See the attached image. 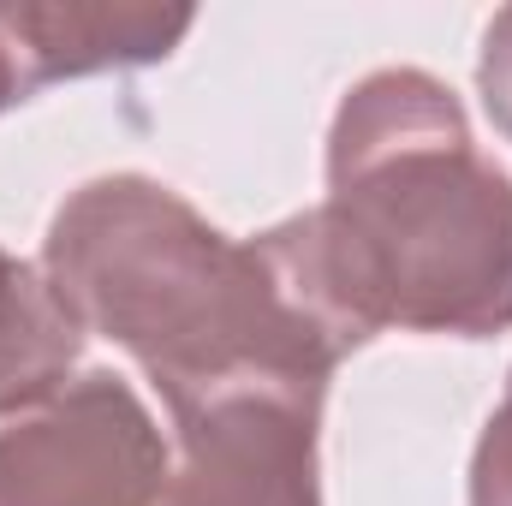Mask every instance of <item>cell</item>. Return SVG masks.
Returning <instances> with one entry per match:
<instances>
[{
  "mask_svg": "<svg viewBox=\"0 0 512 506\" xmlns=\"http://www.w3.org/2000/svg\"><path fill=\"white\" fill-rule=\"evenodd\" d=\"M316 387L245 381L173 411L179 465L161 506H322Z\"/></svg>",
  "mask_w": 512,
  "mask_h": 506,
  "instance_id": "277c9868",
  "label": "cell"
},
{
  "mask_svg": "<svg viewBox=\"0 0 512 506\" xmlns=\"http://www.w3.org/2000/svg\"><path fill=\"white\" fill-rule=\"evenodd\" d=\"M84 352L78 316L60 304L42 268L0 251V417L48 405Z\"/></svg>",
  "mask_w": 512,
  "mask_h": 506,
  "instance_id": "8992f818",
  "label": "cell"
},
{
  "mask_svg": "<svg viewBox=\"0 0 512 506\" xmlns=\"http://www.w3.org/2000/svg\"><path fill=\"white\" fill-rule=\"evenodd\" d=\"M173 453L114 370L66 381L0 429V506H161Z\"/></svg>",
  "mask_w": 512,
  "mask_h": 506,
  "instance_id": "3957f363",
  "label": "cell"
},
{
  "mask_svg": "<svg viewBox=\"0 0 512 506\" xmlns=\"http://www.w3.org/2000/svg\"><path fill=\"white\" fill-rule=\"evenodd\" d=\"M18 48L30 60L36 90L60 78H90V72H126V66H155L167 60L197 12L173 6H6Z\"/></svg>",
  "mask_w": 512,
  "mask_h": 506,
  "instance_id": "5b68a950",
  "label": "cell"
},
{
  "mask_svg": "<svg viewBox=\"0 0 512 506\" xmlns=\"http://www.w3.org/2000/svg\"><path fill=\"white\" fill-rule=\"evenodd\" d=\"M471 506H512V376L471 453Z\"/></svg>",
  "mask_w": 512,
  "mask_h": 506,
  "instance_id": "52a82bcc",
  "label": "cell"
},
{
  "mask_svg": "<svg viewBox=\"0 0 512 506\" xmlns=\"http://www.w3.org/2000/svg\"><path fill=\"white\" fill-rule=\"evenodd\" d=\"M30 96H36V78H30V60L18 48V30H12V18L0 6V114L18 108V102H30Z\"/></svg>",
  "mask_w": 512,
  "mask_h": 506,
  "instance_id": "9c48e42d",
  "label": "cell"
},
{
  "mask_svg": "<svg viewBox=\"0 0 512 506\" xmlns=\"http://www.w3.org/2000/svg\"><path fill=\"white\" fill-rule=\"evenodd\" d=\"M477 90L495 131L512 143V6H501L483 30V54H477Z\"/></svg>",
  "mask_w": 512,
  "mask_h": 506,
  "instance_id": "ba28073f",
  "label": "cell"
},
{
  "mask_svg": "<svg viewBox=\"0 0 512 506\" xmlns=\"http://www.w3.org/2000/svg\"><path fill=\"white\" fill-rule=\"evenodd\" d=\"M42 274L84 334L155 381L167 417L245 381L328 393L346 364L262 239H227L143 173L78 185L48 221Z\"/></svg>",
  "mask_w": 512,
  "mask_h": 506,
  "instance_id": "7a4b0ae2",
  "label": "cell"
},
{
  "mask_svg": "<svg viewBox=\"0 0 512 506\" xmlns=\"http://www.w3.org/2000/svg\"><path fill=\"white\" fill-rule=\"evenodd\" d=\"M304 310L346 346L387 328L495 340L512 328V173L459 96L417 66L346 90L328 131V203L262 233Z\"/></svg>",
  "mask_w": 512,
  "mask_h": 506,
  "instance_id": "6da1fadb",
  "label": "cell"
}]
</instances>
